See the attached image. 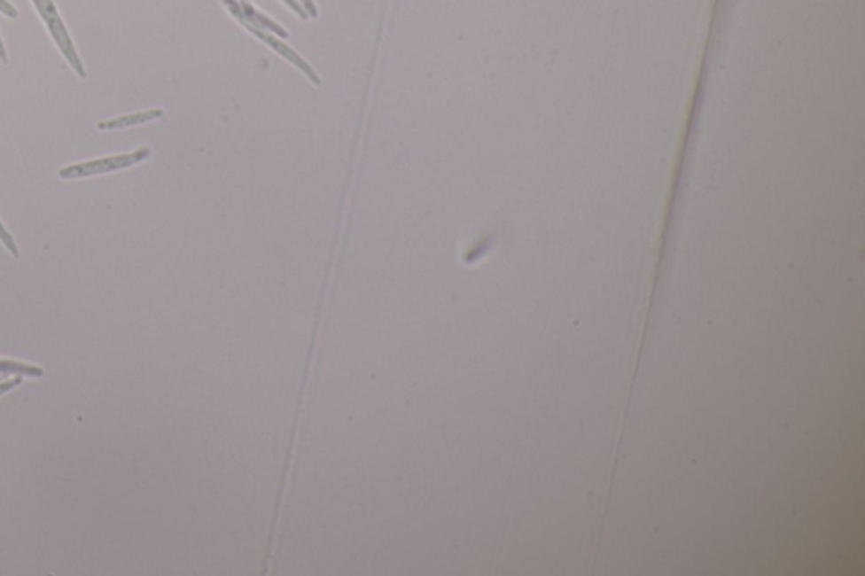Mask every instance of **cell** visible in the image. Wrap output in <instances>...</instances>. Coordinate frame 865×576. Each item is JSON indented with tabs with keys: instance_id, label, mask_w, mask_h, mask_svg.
<instances>
[{
	"instance_id": "6da1fadb",
	"label": "cell",
	"mask_w": 865,
	"mask_h": 576,
	"mask_svg": "<svg viewBox=\"0 0 865 576\" xmlns=\"http://www.w3.org/2000/svg\"><path fill=\"white\" fill-rule=\"evenodd\" d=\"M33 4L36 7L39 18L43 19V22L46 24L48 33H50V36L53 37L54 44L58 46L59 53L63 54V58L68 61L73 72L76 73L82 80H85L87 78L85 66L82 63V58L73 44L72 36L65 26L63 19L59 16L53 0H33Z\"/></svg>"
},
{
	"instance_id": "277c9868",
	"label": "cell",
	"mask_w": 865,
	"mask_h": 576,
	"mask_svg": "<svg viewBox=\"0 0 865 576\" xmlns=\"http://www.w3.org/2000/svg\"><path fill=\"white\" fill-rule=\"evenodd\" d=\"M162 115H164V112L161 108H152V110H144V112H136V113H129V115H122V117H115L110 121H102L97 124V128L98 130H121V128H127V127L143 126V124L152 122L156 119H161Z\"/></svg>"
},
{
	"instance_id": "52a82bcc",
	"label": "cell",
	"mask_w": 865,
	"mask_h": 576,
	"mask_svg": "<svg viewBox=\"0 0 865 576\" xmlns=\"http://www.w3.org/2000/svg\"><path fill=\"white\" fill-rule=\"evenodd\" d=\"M283 2L288 5L289 9H291L292 12H296V14H298V18L303 19V20H307V19L309 18L307 11H305V7L300 4V0H283Z\"/></svg>"
},
{
	"instance_id": "8992f818",
	"label": "cell",
	"mask_w": 865,
	"mask_h": 576,
	"mask_svg": "<svg viewBox=\"0 0 865 576\" xmlns=\"http://www.w3.org/2000/svg\"><path fill=\"white\" fill-rule=\"evenodd\" d=\"M0 14H4L5 18L9 19L19 18L18 9L9 0H0Z\"/></svg>"
},
{
	"instance_id": "3957f363",
	"label": "cell",
	"mask_w": 865,
	"mask_h": 576,
	"mask_svg": "<svg viewBox=\"0 0 865 576\" xmlns=\"http://www.w3.org/2000/svg\"><path fill=\"white\" fill-rule=\"evenodd\" d=\"M223 4L229 9V12L234 16V19H237L251 35H253L257 39H261L264 44H268L270 50H274L276 53L281 54L286 61H289L291 65H294L300 72L305 73V76H308V80L313 85H318V87L322 85V78L318 76V73L313 70V66L308 61H305V58H301L286 43H283L281 39H277V36H272L269 31H264V29L255 27L247 19L244 18V12H242V7H240L238 0H223Z\"/></svg>"
},
{
	"instance_id": "9c48e42d",
	"label": "cell",
	"mask_w": 865,
	"mask_h": 576,
	"mask_svg": "<svg viewBox=\"0 0 865 576\" xmlns=\"http://www.w3.org/2000/svg\"><path fill=\"white\" fill-rule=\"evenodd\" d=\"M300 4L305 7V11H307L309 18H318V7H316L315 0H300Z\"/></svg>"
},
{
	"instance_id": "8fae6325",
	"label": "cell",
	"mask_w": 865,
	"mask_h": 576,
	"mask_svg": "<svg viewBox=\"0 0 865 576\" xmlns=\"http://www.w3.org/2000/svg\"><path fill=\"white\" fill-rule=\"evenodd\" d=\"M238 4L240 5H247V4H253V2L251 0H238Z\"/></svg>"
},
{
	"instance_id": "5b68a950",
	"label": "cell",
	"mask_w": 865,
	"mask_h": 576,
	"mask_svg": "<svg viewBox=\"0 0 865 576\" xmlns=\"http://www.w3.org/2000/svg\"><path fill=\"white\" fill-rule=\"evenodd\" d=\"M0 242L4 244V247H5V249H7L9 253H12V255H14L16 259H19V257H20V253H19L18 244H16V240H14V237L9 234V230H7L5 227H4V223H2V222H0Z\"/></svg>"
},
{
	"instance_id": "30bf717a",
	"label": "cell",
	"mask_w": 865,
	"mask_h": 576,
	"mask_svg": "<svg viewBox=\"0 0 865 576\" xmlns=\"http://www.w3.org/2000/svg\"><path fill=\"white\" fill-rule=\"evenodd\" d=\"M0 61H2L4 65H7V61H9V58H7V51H5V46H4V41H2V36H0Z\"/></svg>"
},
{
	"instance_id": "ba28073f",
	"label": "cell",
	"mask_w": 865,
	"mask_h": 576,
	"mask_svg": "<svg viewBox=\"0 0 865 576\" xmlns=\"http://www.w3.org/2000/svg\"><path fill=\"white\" fill-rule=\"evenodd\" d=\"M20 384H22V376H16V378H11V380L2 382V384H0V396H2V394H5V393H9L11 389H16L18 385H20Z\"/></svg>"
},
{
	"instance_id": "7a4b0ae2",
	"label": "cell",
	"mask_w": 865,
	"mask_h": 576,
	"mask_svg": "<svg viewBox=\"0 0 865 576\" xmlns=\"http://www.w3.org/2000/svg\"><path fill=\"white\" fill-rule=\"evenodd\" d=\"M151 156L149 147H141L134 152L121 154V156H110V158H100V160H91V161L76 162L65 166L58 171V176L61 180H82V178H90L98 175H107L122 171L130 166H136L137 162L144 161Z\"/></svg>"
}]
</instances>
